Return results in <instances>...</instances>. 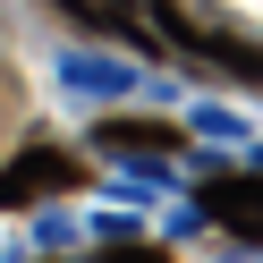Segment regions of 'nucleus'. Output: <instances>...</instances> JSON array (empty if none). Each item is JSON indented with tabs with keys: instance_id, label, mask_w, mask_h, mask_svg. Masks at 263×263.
Here are the masks:
<instances>
[{
	"instance_id": "3",
	"label": "nucleus",
	"mask_w": 263,
	"mask_h": 263,
	"mask_svg": "<svg viewBox=\"0 0 263 263\" xmlns=\"http://www.w3.org/2000/svg\"><path fill=\"white\" fill-rule=\"evenodd\" d=\"M102 144H119V153H178V127H161V119H110Z\"/></svg>"
},
{
	"instance_id": "4",
	"label": "nucleus",
	"mask_w": 263,
	"mask_h": 263,
	"mask_svg": "<svg viewBox=\"0 0 263 263\" xmlns=\"http://www.w3.org/2000/svg\"><path fill=\"white\" fill-rule=\"evenodd\" d=\"M102 263H170L161 246H102Z\"/></svg>"
},
{
	"instance_id": "2",
	"label": "nucleus",
	"mask_w": 263,
	"mask_h": 263,
	"mask_svg": "<svg viewBox=\"0 0 263 263\" xmlns=\"http://www.w3.org/2000/svg\"><path fill=\"white\" fill-rule=\"evenodd\" d=\"M51 187H77V161L68 153H26L17 170H0V204H34Z\"/></svg>"
},
{
	"instance_id": "1",
	"label": "nucleus",
	"mask_w": 263,
	"mask_h": 263,
	"mask_svg": "<svg viewBox=\"0 0 263 263\" xmlns=\"http://www.w3.org/2000/svg\"><path fill=\"white\" fill-rule=\"evenodd\" d=\"M204 212H212L221 229H238V238H255V246H263V178H246V170L212 178V187H204Z\"/></svg>"
}]
</instances>
